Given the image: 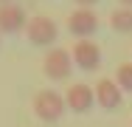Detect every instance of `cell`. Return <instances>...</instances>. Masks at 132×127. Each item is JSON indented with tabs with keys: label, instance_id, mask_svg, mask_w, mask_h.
<instances>
[{
	"label": "cell",
	"instance_id": "10",
	"mask_svg": "<svg viewBox=\"0 0 132 127\" xmlns=\"http://www.w3.org/2000/svg\"><path fill=\"white\" fill-rule=\"evenodd\" d=\"M115 82H118V88H121L124 93H132V62L118 65V71H115Z\"/></svg>",
	"mask_w": 132,
	"mask_h": 127
},
{
	"label": "cell",
	"instance_id": "11",
	"mask_svg": "<svg viewBox=\"0 0 132 127\" xmlns=\"http://www.w3.org/2000/svg\"><path fill=\"white\" fill-rule=\"evenodd\" d=\"M76 3H79L81 9H90V6H93V3H98V0H76Z\"/></svg>",
	"mask_w": 132,
	"mask_h": 127
},
{
	"label": "cell",
	"instance_id": "13",
	"mask_svg": "<svg viewBox=\"0 0 132 127\" xmlns=\"http://www.w3.org/2000/svg\"><path fill=\"white\" fill-rule=\"evenodd\" d=\"M3 3H11V0H0V6H3Z\"/></svg>",
	"mask_w": 132,
	"mask_h": 127
},
{
	"label": "cell",
	"instance_id": "1",
	"mask_svg": "<svg viewBox=\"0 0 132 127\" xmlns=\"http://www.w3.org/2000/svg\"><path fill=\"white\" fill-rule=\"evenodd\" d=\"M65 110H68V102H65V96H59L56 90H39L34 96V113H37L39 122H48V124L59 122Z\"/></svg>",
	"mask_w": 132,
	"mask_h": 127
},
{
	"label": "cell",
	"instance_id": "14",
	"mask_svg": "<svg viewBox=\"0 0 132 127\" xmlns=\"http://www.w3.org/2000/svg\"><path fill=\"white\" fill-rule=\"evenodd\" d=\"M0 37H3V34H0Z\"/></svg>",
	"mask_w": 132,
	"mask_h": 127
},
{
	"label": "cell",
	"instance_id": "12",
	"mask_svg": "<svg viewBox=\"0 0 132 127\" xmlns=\"http://www.w3.org/2000/svg\"><path fill=\"white\" fill-rule=\"evenodd\" d=\"M121 6H127V9H132V0H118Z\"/></svg>",
	"mask_w": 132,
	"mask_h": 127
},
{
	"label": "cell",
	"instance_id": "2",
	"mask_svg": "<svg viewBox=\"0 0 132 127\" xmlns=\"http://www.w3.org/2000/svg\"><path fill=\"white\" fill-rule=\"evenodd\" d=\"M26 37L31 45H37V48H48L51 43H56V37H59V28L53 23L51 17H45V14H37V17H31L26 25Z\"/></svg>",
	"mask_w": 132,
	"mask_h": 127
},
{
	"label": "cell",
	"instance_id": "5",
	"mask_svg": "<svg viewBox=\"0 0 132 127\" xmlns=\"http://www.w3.org/2000/svg\"><path fill=\"white\" fill-rule=\"evenodd\" d=\"M96 28H98V17H96L93 9H76L68 17V31L81 37V40H87L90 34H96Z\"/></svg>",
	"mask_w": 132,
	"mask_h": 127
},
{
	"label": "cell",
	"instance_id": "9",
	"mask_svg": "<svg viewBox=\"0 0 132 127\" xmlns=\"http://www.w3.org/2000/svg\"><path fill=\"white\" fill-rule=\"evenodd\" d=\"M110 25H112V31H118V34H132V9H127V6L115 9V11L110 14Z\"/></svg>",
	"mask_w": 132,
	"mask_h": 127
},
{
	"label": "cell",
	"instance_id": "7",
	"mask_svg": "<svg viewBox=\"0 0 132 127\" xmlns=\"http://www.w3.org/2000/svg\"><path fill=\"white\" fill-rule=\"evenodd\" d=\"M73 62L81 71H96V68H101V48L90 40H79L73 45Z\"/></svg>",
	"mask_w": 132,
	"mask_h": 127
},
{
	"label": "cell",
	"instance_id": "6",
	"mask_svg": "<svg viewBox=\"0 0 132 127\" xmlns=\"http://www.w3.org/2000/svg\"><path fill=\"white\" fill-rule=\"evenodd\" d=\"M124 102V90L118 88L115 79H98L96 85V104L101 110H118Z\"/></svg>",
	"mask_w": 132,
	"mask_h": 127
},
{
	"label": "cell",
	"instance_id": "8",
	"mask_svg": "<svg viewBox=\"0 0 132 127\" xmlns=\"http://www.w3.org/2000/svg\"><path fill=\"white\" fill-rule=\"evenodd\" d=\"M65 102H68V110H73V113H90V107L96 104V90L90 85H73V88H68Z\"/></svg>",
	"mask_w": 132,
	"mask_h": 127
},
{
	"label": "cell",
	"instance_id": "3",
	"mask_svg": "<svg viewBox=\"0 0 132 127\" xmlns=\"http://www.w3.org/2000/svg\"><path fill=\"white\" fill-rule=\"evenodd\" d=\"M73 71V57H70V51L65 48H51L45 54V59H42V74L53 79V82H59V79H68Z\"/></svg>",
	"mask_w": 132,
	"mask_h": 127
},
{
	"label": "cell",
	"instance_id": "4",
	"mask_svg": "<svg viewBox=\"0 0 132 127\" xmlns=\"http://www.w3.org/2000/svg\"><path fill=\"white\" fill-rule=\"evenodd\" d=\"M26 25H28V17L23 6H17V3L0 6V34H17V31H26Z\"/></svg>",
	"mask_w": 132,
	"mask_h": 127
}]
</instances>
